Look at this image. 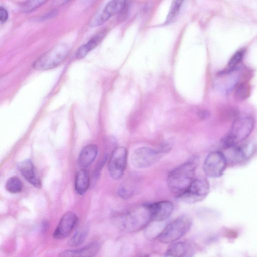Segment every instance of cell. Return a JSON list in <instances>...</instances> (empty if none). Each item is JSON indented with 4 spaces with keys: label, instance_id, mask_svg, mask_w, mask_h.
<instances>
[{
    "label": "cell",
    "instance_id": "6da1fadb",
    "mask_svg": "<svg viewBox=\"0 0 257 257\" xmlns=\"http://www.w3.org/2000/svg\"><path fill=\"white\" fill-rule=\"evenodd\" d=\"M198 164V159L194 157L171 171L167 178L170 191L176 196L183 192L194 179Z\"/></svg>",
    "mask_w": 257,
    "mask_h": 257
},
{
    "label": "cell",
    "instance_id": "7a4b0ae2",
    "mask_svg": "<svg viewBox=\"0 0 257 257\" xmlns=\"http://www.w3.org/2000/svg\"><path fill=\"white\" fill-rule=\"evenodd\" d=\"M254 124V118L250 116H242L236 118L221 141L223 149H228L244 141L252 133Z\"/></svg>",
    "mask_w": 257,
    "mask_h": 257
},
{
    "label": "cell",
    "instance_id": "3957f363",
    "mask_svg": "<svg viewBox=\"0 0 257 257\" xmlns=\"http://www.w3.org/2000/svg\"><path fill=\"white\" fill-rule=\"evenodd\" d=\"M152 221L149 204L136 207L122 215L118 224L121 229L127 232L140 230Z\"/></svg>",
    "mask_w": 257,
    "mask_h": 257
},
{
    "label": "cell",
    "instance_id": "277c9868",
    "mask_svg": "<svg viewBox=\"0 0 257 257\" xmlns=\"http://www.w3.org/2000/svg\"><path fill=\"white\" fill-rule=\"evenodd\" d=\"M191 220L189 216L182 215L166 225L158 237L163 243H171L177 241L190 229Z\"/></svg>",
    "mask_w": 257,
    "mask_h": 257
},
{
    "label": "cell",
    "instance_id": "5b68a950",
    "mask_svg": "<svg viewBox=\"0 0 257 257\" xmlns=\"http://www.w3.org/2000/svg\"><path fill=\"white\" fill-rule=\"evenodd\" d=\"M209 189L207 180L203 177H198L195 178L189 186L176 197L183 202L195 203L204 200L208 195Z\"/></svg>",
    "mask_w": 257,
    "mask_h": 257
},
{
    "label": "cell",
    "instance_id": "8992f818",
    "mask_svg": "<svg viewBox=\"0 0 257 257\" xmlns=\"http://www.w3.org/2000/svg\"><path fill=\"white\" fill-rule=\"evenodd\" d=\"M68 53L67 47L64 44H58L40 56L33 64L34 68L46 70L59 65Z\"/></svg>",
    "mask_w": 257,
    "mask_h": 257
},
{
    "label": "cell",
    "instance_id": "52a82bcc",
    "mask_svg": "<svg viewBox=\"0 0 257 257\" xmlns=\"http://www.w3.org/2000/svg\"><path fill=\"white\" fill-rule=\"evenodd\" d=\"M166 151L165 149L157 151L147 147H140L132 153L131 162L136 168H149L157 163Z\"/></svg>",
    "mask_w": 257,
    "mask_h": 257
},
{
    "label": "cell",
    "instance_id": "ba28073f",
    "mask_svg": "<svg viewBox=\"0 0 257 257\" xmlns=\"http://www.w3.org/2000/svg\"><path fill=\"white\" fill-rule=\"evenodd\" d=\"M226 166L225 155L222 152L215 151L206 156L203 164V169L207 176L217 178L222 175Z\"/></svg>",
    "mask_w": 257,
    "mask_h": 257
},
{
    "label": "cell",
    "instance_id": "9c48e42d",
    "mask_svg": "<svg viewBox=\"0 0 257 257\" xmlns=\"http://www.w3.org/2000/svg\"><path fill=\"white\" fill-rule=\"evenodd\" d=\"M127 151L125 148L120 146L112 151L108 163L110 176L115 180L120 179L125 170Z\"/></svg>",
    "mask_w": 257,
    "mask_h": 257
},
{
    "label": "cell",
    "instance_id": "30bf717a",
    "mask_svg": "<svg viewBox=\"0 0 257 257\" xmlns=\"http://www.w3.org/2000/svg\"><path fill=\"white\" fill-rule=\"evenodd\" d=\"M239 78L238 68L234 69L227 68L217 74L216 88L223 94H229L238 84Z\"/></svg>",
    "mask_w": 257,
    "mask_h": 257
},
{
    "label": "cell",
    "instance_id": "8fae6325",
    "mask_svg": "<svg viewBox=\"0 0 257 257\" xmlns=\"http://www.w3.org/2000/svg\"><path fill=\"white\" fill-rule=\"evenodd\" d=\"M127 0H112L104 8L99 15L90 23L91 27L100 26L112 16L122 12L126 6Z\"/></svg>",
    "mask_w": 257,
    "mask_h": 257
},
{
    "label": "cell",
    "instance_id": "7c38bea8",
    "mask_svg": "<svg viewBox=\"0 0 257 257\" xmlns=\"http://www.w3.org/2000/svg\"><path fill=\"white\" fill-rule=\"evenodd\" d=\"M78 222L76 215L73 212L65 213L60 219L55 231L53 237L56 239H62L68 236L75 228Z\"/></svg>",
    "mask_w": 257,
    "mask_h": 257
},
{
    "label": "cell",
    "instance_id": "4fadbf2b",
    "mask_svg": "<svg viewBox=\"0 0 257 257\" xmlns=\"http://www.w3.org/2000/svg\"><path fill=\"white\" fill-rule=\"evenodd\" d=\"M152 221H164L171 214L173 210V203L167 200L160 201L149 204Z\"/></svg>",
    "mask_w": 257,
    "mask_h": 257
},
{
    "label": "cell",
    "instance_id": "5bb4252c",
    "mask_svg": "<svg viewBox=\"0 0 257 257\" xmlns=\"http://www.w3.org/2000/svg\"><path fill=\"white\" fill-rule=\"evenodd\" d=\"M226 150L231 153L232 161L239 163L248 160L253 154L254 147L251 144L237 145Z\"/></svg>",
    "mask_w": 257,
    "mask_h": 257
},
{
    "label": "cell",
    "instance_id": "9a60e30c",
    "mask_svg": "<svg viewBox=\"0 0 257 257\" xmlns=\"http://www.w3.org/2000/svg\"><path fill=\"white\" fill-rule=\"evenodd\" d=\"M19 171L24 178L36 187H40L41 182L36 177L35 168L32 161L30 159L23 160L17 165Z\"/></svg>",
    "mask_w": 257,
    "mask_h": 257
},
{
    "label": "cell",
    "instance_id": "2e32d148",
    "mask_svg": "<svg viewBox=\"0 0 257 257\" xmlns=\"http://www.w3.org/2000/svg\"><path fill=\"white\" fill-rule=\"evenodd\" d=\"M100 245L97 242L89 243L77 250H67L60 254L61 256H93L98 252Z\"/></svg>",
    "mask_w": 257,
    "mask_h": 257
},
{
    "label": "cell",
    "instance_id": "e0dca14e",
    "mask_svg": "<svg viewBox=\"0 0 257 257\" xmlns=\"http://www.w3.org/2000/svg\"><path fill=\"white\" fill-rule=\"evenodd\" d=\"M97 153L98 149L96 145L90 144L85 146L79 154L78 165L83 168L87 167L94 161Z\"/></svg>",
    "mask_w": 257,
    "mask_h": 257
},
{
    "label": "cell",
    "instance_id": "ac0fdd59",
    "mask_svg": "<svg viewBox=\"0 0 257 257\" xmlns=\"http://www.w3.org/2000/svg\"><path fill=\"white\" fill-rule=\"evenodd\" d=\"M191 252V248L186 243L175 241L168 247L165 255L171 257L190 256Z\"/></svg>",
    "mask_w": 257,
    "mask_h": 257
},
{
    "label": "cell",
    "instance_id": "d6986e66",
    "mask_svg": "<svg viewBox=\"0 0 257 257\" xmlns=\"http://www.w3.org/2000/svg\"><path fill=\"white\" fill-rule=\"evenodd\" d=\"M90 183L88 172L85 169L79 171L75 177V189L79 195L84 194L87 190Z\"/></svg>",
    "mask_w": 257,
    "mask_h": 257
},
{
    "label": "cell",
    "instance_id": "ffe728a7",
    "mask_svg": "<svg viewBox=\"0 0 257 257\" xmlns=\"http://www.w3.org/2000/svg\"><path fill=\"white\" fill-rule=\"evenodd\" d=\"M104 34L100 33L91 38L86 44L80 47L76 53V57L78 59L84 57L88 53L93 49L102 41Z\"/></svg>",
    "mask_w": 257,
    "mask_h": 257
},
{
    "label": "cell",
    "instance_id": "44dd1931",
    "mask_svg": "<svg viewBox=\"0 0 257 257\" xmlns=\"http://www.w3.org/2000/svg\"><path fill=\"white\" fill-rule=\"evenodd\" d=\"M163 221H152L151 224L146 226L145 234L146 236L149 239L152 240L158 238L161 232L164 228L162 223Z\"/></svg>",
    "mask_w": 257,
    "mask_h": 257
},
{
    "label": "cell",
    "instance_id": "7402d4cb",
    "mask_svg": "<svg viewBox=\"0 0 257 257\" xmlns=\"http://www.w3.org/2000/svg\"><path fill=\"white\" fill-rule=\"evenodd\" d=\"M184 1L185 0H173L166 19V24L171 23L178 16Z\"/></svg>",
    "mask_w": 257,
    "mask_h": 257
},
{
    "label": "cell",
    "instance_id": "603a6c76",
    "mask_svg": "<svg viewBox=\"0 0 257 257\" xmlns=\"http://www.w3.org/2000/svg\"><path fill=\"white\" fill-rule=\"evenodd\" d=\"M6 188L11 193H18L22 190L23 183L19 178L12 177L7 181Z\"/></svg>",
    "mask_w": 257,
    "mask_h": 257
},
{
    "label": "cell",
    "instance_id": "cb8c5ba5",
    "mask_svg": "<svg viewBox=\"0 0 257 257\" xmlns=\"http://www.w3.org/2000/svg\"><path fill=\"white\" fill-rule=\"evenodd\" d=\"M235 89L234 95L238 100H242L245 99L249 95L250 86L245 82L238 83Z\"/></svg>",
    "mask_w": 257,
    "mask_h": 257
},
{
    "label": "cell",
    "instance_id": "d4e9b609",
    "mask_svg": "<svg viewBox=\"0 0 257 257\" xmlns=\"http://www.w3.org/2000/svg\"><path fill=\"white\" fill-rule=\"evenodd\" d=\"M87 230L82 229L76 231V233L69 239L68 244L70 246H77L82 244L86 238Z\"/></svg>",
    "mask_w": 257,
    "mask_h": 257
},
{
    "label": "cell",
    "instance_id": "484cf974",
    "mask_svg": "<svg viewBox=\"0 0 257 257\" xmlns=\"http://www.w3.org/2000/svg\"><path fill=\"white\" fill-rule=\"evenodd\" d=\"M48 0H27L22 5V10L24 13H30L44 5Z\"/></svg>",
    "mask_w": 257,
    "mask_h": 257
},
{
    "label": "cell",
    "instance_id": "4316f807",
    "mask_svg": "<svg viewBox=\"0 0 257 257\" xmlns=\"http://www.w3.org/2000/svg\"><path fill=\"white\" fill-rule=\"evenodd\" d=\"M245 53L244 49H240L236 51L231 57L227 64V68L234 69L238 68V66L241 62Z\"/></svg>",
    "mask_w": 257,
    "mask_h": 257
},
{
    "label": "cell",
    "instance_id": "83f0119b",
    "mask_svg": "<svg viewBox=\"0 0 257 257\" xmlns=\"http://www.w3.org/2000/svg\"><path fill=\"white\" fill-rule=\"evenodd\" d=\"M9 17V14L6 8L1 7L0 8V21L1 23L6 22Z\"/></svg>",
    "mask_w": 257,
    "mask_h": 257
},
{
    "label": "cell",
    "instance_id": "f1b7e54d",
    "mask_svg": "<svg viewBox=\"0 0 257 257\" xmlns=\"http://www.w3.org/2000/svg\"><path fill=\"white\" fill-rule=\"evenodd\" d=\"M58 11L57 10H52L48 13H46L45 15L42 17V20H44L49 18H53L57 15Z\"/></svg>",
    "mask_w": 257,
    "mask_h": 257
},
{
    "label": "cell",
    "instance_id": "f546056e",
    "mask_svg": "<svg viewBox=\"0 0 257 257\" xmlns=\"http://www.w3.org/2000/svg\"><path fill=\"white\" fill-rule=\"evenodd\" d=\"M70 0H53L52 4L55 6H59L66 4Z\"/></svg>",
    "mask_w": 257,
    "mask_h": 257
},
{
    "label": "cell",
    "instance_id": "4dcf8cb0",
    "mask_svg": "<svg viewBox=\"0 0 257 257\" xmlns=\"http://www.w3.org/2000/svg\"><path fill=\"white\" fill-rule=\"evenodd\" d=\"M199 116L200 117V118H203V119H205V118H207L209 115V112L207 111H201L199 113Z\"/></svg>",
    "mask_w": 257,
    "mask_h": 257
}]
</instances>
